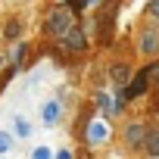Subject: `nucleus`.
Masks as SVG:
<instances>
[{
	"mask_svg": "<svg viewBox=\"0 0 159 159\" xmlns=\"http://www.w3.org/2000/svg\"><path fill=\"white\" fill-rule=\"evenodd\" d=\"M81 140H84L91 150L109 143V140H112V125H109V119H106V116H94V109H88V116H81Z\"/></svg>",
	"mask_w": 159,
	"mask_h": 159,
	"instance_id": "f257e3e1",
	"label": "nucleus"
},
{
	"mask_svg": "<svg viewBox=\"0 0 159 159\" xmlns=\"http://www.w3.org/2000/svg\"><path fill=\"white\" fill-rule=\"evenodd\" d=\"M69 25H75V13H72L66 3H59V7H53V10L47 13V22H44V34H47V38H62Z\"/></svg>",
	"mask_w": 159,
	"mask_h": 159,
	"instance_id": "f03ea898",
	"label": "nucleus"
},
{
	"mask_svg": "<svg viewBox=\"0 0 159 159\" xmlns=\"http://www.w3.org/2000/svg\"><path fill=\"white\" fill-rule=\"evenodd\" d=\"M116 13H119V0H103V7H100V13H97V38H100L103 47L112 41V22H116Z\"/></svg>",
	"mask_w": 159,
	"mask_h": 159,
	"instance_id": "7ed1b4c3",
	"label": "nucleus"
},
{
	"mask_svg": "<svg viewBox=\"0 0 159 159\" xmlns=\"http://www.w3.org/2000/svg\"><path fill=\"white\" fill-rule=\"evenodd\" d=\"M150 88H153V81H150V66H140L137 72H131V78H128V84L122 88V94H125V100H140Z\"/></svg>",
	"mask_w": 159,
	"mask_h": 159,
	"instance_id": "20e7f679",
	"label": "nucleus"
},
{
	"mask_svg": "<svg viewBox=\"0 0 159 159\" xmlns=\"http://www.w3.org/2000/svg\"><path fill=\"white\" fill-rule=\"evenodd\" d=\"M59 44H62L66 50H72V53H84V50H88V34H84V28L69 25V28H66V34L59 38Z\"/></svg>",
	"mask_w": 159,
	"mask_h": 159,
	"instance_id": "39448f33",
	"label": "nucleus"
},
{
	"mask_svg": "<svg viewBox=\"0 0 159 159\" xmlns=\"http://www.w3.org/2000/svg\"><path fill=\"white\" fill-rule=\"evenodd\" d=\"M137 50H140V56H147V59H153V56L159 53V25H150V28L140 31Z\"/></svg>",
	"mask_w": 159,
	"mask_h": 159,
	"instance_id": "423d86ee",
	"label": "nucleus"
},
{
	"mask_svg": "<svg viewBox=\"0 0 159 159\" xmlns=\"http://www.w3.org/2000/svg\"><path fill=\"white\" fill-rule=\"evenodd\" d=\"M143 137H147V125L143 122H128L122 128V140H125L128 150H140L143 147Z\"/></svg>",
	"mask_w": 159,
	"mask_h": 159,
	"instance_id": "0eeeda50",
	"label": "nucleus"
},
{
	"mask_svg": "<svg viewBox=\"0 0 159 159\" xmlns=\"http://www.w3.org/2000/svg\"><path fill=\"white\" fill-rule=\"evenodd\" d=\"M59 119H62V100L59 97L56 100H47L41 106V122L44 125H59Z\"/></svg>",
	"mask_w": 159,
	"mask_h": 159,
	"instance_id": "6e6552de",
	"label": "nucleus"
},
{
	"mask_svg": "<svg viewBox=\"0 0 159 159\" xmlns=\"http://www.w3.org/2000/svg\"><path fill=\"white\" fill-rule=\"evenodd\" d=\"M131 72H134V69H131V62H125V59L109 66V78H112V84H116V88H125V84H128Z\"/></svg>",
	"mask_w": 159,
	"mask_h": 159,
	"instance_id": "1a4fd4ad",
	"label": "nucleus"
},
{
	"mask_svg": "<svg viewBox=\"0 0 159 159\" xmlns=\"http://www.w3.org/2000/svg\"><path fill=\"white\" fill-rule=\"evenodd\" d=\"M7 59L16 62L19 69H25V66H28V62H25V59H28V44H25V41H16V47L7 53Z\"/></svg>",
	"mask_w": 159,
	"mask_h": 159,
	"instance_id": "9d476101",
	"label": "nucleus"
},
{
	"mask_svg": "<svg viewBox=\"0 0 159 159\" xmlns=\"http://www.w3.org/2000/svg\"><path fill=\"white\" fill-rule=\"evenodd\" d=\"M147 156H159V128H147V137H143V147H140Z\"/></svg>",
	"mask_w": 159,
	"mask_h": 159,
	"instance_id": "9b49d317",
	"label": "nucleus"
},
{
	"mask_svg": "<svg viewBox=\"0 0 159 159\" xmlns=\"http://www.w3.org/2000/svg\"><path fill=\"white\" fill-rule=\"evenodd\" d=\"M3 41H7V44L22 41V22H19V19H10V22L3 25Z\"/></svg>",
	"mask_w": 159,
	"mask_h": 159,
	"instance_id": "f8f14e48",
	"label": "nucleus"
},
{
	"mask_svg": "<svg viewBox=\"0 0 159 159\" xmlns=\"http://www.w3.org/2000/svg\"><path fill=\"white\" fill-rule=\"evenodd\" d=\"M10 150H13V134L10 131H0V156L10 153Z\"/></svg>",
	"mask_w": 159,
	"mask_h": 159,
	"instance_id": "ddd939ff",
	"label": "nucleus"
},
{
	"mask_svg": "<svg viewBox=\"0 0 159 159\" xmlns=\"http://www.w3.org/2000/svg\"><path fill=\"white\" fill-rule=\"evenodd\" d=\"M147 66H150V81H153V88H156V84H159V53H156L153 62H147Z\"/></svg>",
	"mask_w": 159,
	"mask_h": 159,
	"instance_id": "4468645a",
	"label": "nucleus"
},
{
	"mask_svg": "<svg viewBox=\"0 0 159 159\" xmlns=\"http://www.w3.org/2000/svg\"><path fill=\"white\" fill-rule=\"evenodd\" d=\"M66 7H69L75 16H81V13L88 10V0H66Z\"/></svg>",
	"mask_w": 159,
	"mask_h": 159,
	"instance_id": "2eb2a0df",
	"label": "nucleus"
},
{
	"mask_svg": "<svg viewBox=\"0 0 159 159\" xmlns=\"http://www.w3.org/2000/svg\"><path fill=\"white\" fill-rule=\"evenodd\" d=\"M16 134H19V137H28V134H31V125H28L22 116H16Z\"/></svg>",
	"mask_w": 159,
	"mask_h": 159,
	"instance_id": "dca6fc26",
	"label": "nucleus"
},
{
	"mask_svg": "<svg viewBox=\"0 0 159 159\" xmlns=\"http://www.w3.org/2000/svg\"><path fill=\"white\" fill-rule=\"evenodd\" d=\"M31 156H38V159H47V156H53V150H50V147H34V150H31Z\"/></svg>",
	"mask_w": 159,
	"mask_h": 159,
	"instance_id": "f3484780",
	"label": "nucleus"
},
{
	"mask_svg": "<svg viewBox=\"0 0 159 159\" xmlns=\"http://www.w3.org/2000/svg\"><path fill=\"white\" fill-rule=\"evenodd\" d=\"M53 156H59V159H72V156H75V153H72V150H66V147H62V150H56V153H53Z\"/></svg>",
	"mask_w": 159,
	"mask_h": 159,
	"instance_id": "a211bd4d",
	"label": "nucleus"
},
{
	"mask_svg": "<svg viewBox=\"0 0 159 159\" xmlns=\"http://www.w3.org/2000/svg\"><path fill=\"white\" fill-rule=\"evenodd\" d=\"M7 62H10V59H7L3 53H0V72H3V69H7Z\"/></svg>",
	"mask_w": 159,
	"mask_h": 159,
	"instance_id": "6ab92c4d",
	"label": "nucleus"
},
{
	"mask_svg": "<svg viewBox=\"0 0 159 159\" xmlns=\"http://www.w3.org/2000/svg\"><path fill=\"white\" fill-rule=\"evenodd\" d=\"M97 3H100V0H88V7H97Z\"/></svg>",
	"mask_w": 159,
	"mask_h": 159,
	"instance_id": "aec40b11",
	"label": "nucleus"
},
{
	"mask_svg": "<svg viewBox=\"0 0 159 159\" xmlns=\"http://www.w3.org/2000/svg\"><path fill=\"white\" fill-rule=\"evenodd\" d=\"M156 116H159V109H156Z\"/></svg>",
	"mask_w": 159,
	"mask_h": 159,
	"instance_id": "412c9836",
	"label": "nucleus"
}]
</instances>
